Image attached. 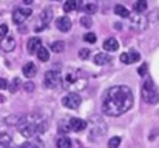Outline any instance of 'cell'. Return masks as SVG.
Returning a JSON list of instances; mask_svg holds the SVG:
<instances>
[{
  "instance_id": "6da1fadb",
  "label": "cell",
  "mask_w": 159,
  "mask_h": 148,
  "mask_svg": "<svg viewBox=\"0 0 159 148\" xmlns=\"http://www.w3.org/2000/svg\"><path fill=\"white\" fill-rule=\"evenodd\" d=\"M133 105V93L128 87L119 85L113 87L107 91L104 102H102V110L108 116H120L127 113Z\"/></svg>"
},
{
  "instance_id": "7a4b0ae2",
  "label": "cell",
  "mask_w": 159,
  "mask_h": 148,
  "mask_svg": "<svg viewBox=\"0 0 159 148\" xmlns=\"http://www.w3.org/2000/svg\"><path fill=\"white\" fill-rule=\"evenodd\" d=\"M47 128H48L47 120L39 114H26L17 120V130L25 137H33L36 134H40Z\"/></svg>"
},
{
  "instance_id": "3957f363",
  "label": "cell",
  "mask_w": 159,
  "mask_h": 148,
  "mask_svg": "<svg viewBox=\"0 0 159 148\" xmlns=\"http://www.w3.org/2000/svg\"><path fill=\"white\" fill-rule=\"evenodd\" d=\"M62 83H63V88H66V90H84L87 87V79L84 77L82 71L70 70L65 74Z\"/></svg>"
},
{
  "instance_id": "277c9868",
  "label": "cell",
  "mask_w": 159,
  "mask_h": 148,
  "mask_svg": "<svg viewBox=\"0 0 159 148\" xmlns=\"http://www.w3.org/2000/svg\"><path fill=\"white\" fill-rule=\"evenodd\" d=\"M141 94H142V100L150 103V105H155L159 102V94L156 91V88L153 87V82L152 80H147L144 85H142V90H141Z\"/></svg>"
},
{
  "instance_id": "5b68a950",
  "label": "cell",
  "mask_w": 159,
  "mask_h": 148,
  "mask_svg": "<svg viewBox=\"0 0 159 148\" xmlns=\"http://www.w3.org/2000/svg\"><path fill=\"white\" fill-rule=\"evenodd\" d=\"M128 17H130V26H131L133 29H136V31H142V29H145L147 25H148L147 17H145L144 14H141V12H134V14H131V16H128Z\"/></svg>"
},
{
  "instance_id": "8992f818",
  "label": "cell",
  "mask_w": 159,
  "mask_h": 148,
  "mask_svg": "<svg viewBox=\"0 0 159 148\" xmlns=\"http://www.w3.org/2000/svg\"><path fill=\"white\" fill-rule=\"evenodd\" d=\"M43 85H45L47 88H50V90L60 87V85H62V77H60V74L56 73V71H48V73H45Z\"/></svg>"
},
{
  "instance_id": "52a82bcc",
  "label": "cell",
  "mask_w": 159,
  "mask_h": 148,
  "mask_svg": "<svg viewBox=\"0 0 159 148\" xmlns=\"http://www.w3.org/2000/svg\"><path fill=\"white\" fill-rule=\"evenodd\" d=\"M80 102H82V99L77 93H70L62 99V105L65 108H70V110H77L80 106Z\"/></svg>"
},
{
  "instance_id": "ba28073f",
  "label": "cell",
  "mask_w": 159,
  "mask_h": 148,
  "mask_svg": "<svg viewBox=\"0 0 159 148\" xmlns=\"http://www.w3.org/2000/svg\"><path fill=\"white\" fill-rule=\"evenodd\" d=\"M30 16H31V9H16L12 12V22L16 25H22Z\"/></svg>"
},
{
  "instance_id": "9c48e42d",
  "label": "cell",
  "mask_w": 159,
  "mask_h": 148,
  "mask_svg": "<svg viewBox=\"0 0 159 148\" xmlns=\"http://www.w3.org/2000/svg\"><path fill=\"white\" fill-rule=\"evenodd\" d=\"M0 48L3 49L5 52L14 51V48H16V39L11 37V36H5V37H2V40H0Z\"/></svg>"
},
{
  "instance_id": "30bf717a",
  "label": "cell",
  "mask_w": 159,
  "mask_h": 148,
  "mask_svg": "<svg viewBox=\"0 0 159 148\" xmlns=\"http://www.w3.org/2000/svg\"><path fill=\"white\" fill-rule=\"evenodd\" d=\"M56 26H57L59 31H62V33H68V31L71 29V20H70V17H66V16L59 17V19L56 20Z\"/></svg>"
},
{
  "instance_id": "8fae6325",
  "label": "cell",
  "mask_w": 159,
  "mask_h": 148,
  "mask_svg": "<svg viewBox=\"0 0 159 148\" xmlns=\"http://www.w3.org/2000/svg\"><path fill=\"white\" fill-rule=\"evenodd\" d=\"M70 128H71L73 131H76V133H80V131H84V130L87 128V122L82 120V119L74 117V119L70 120Z\"/></svg>"
},
{
  "instance_id": "7c38bea8",
  "label": "cell",
  "mask_w": 159,
  "mask_h": 148,
  "mask_svg": "<svg viewBox=\"0 0 159 148\" xmlns=\"http://www.w3.org/2000/svg\"><path fill=\"white\" fill-rule=\"evenodd\" d=\"M42 47V40L39 39V37H33V39H30L28 40V43H26V48H28V52H37V49Z\"/></svg>"
},
{
  "instance_id": "4fadbf2b",
  "label": "cell",
  "mask_w": 159,
  "mask_h": 148,
  "mask_svg": "<svg viewBox=\"0 0 159 148\" xmlns=\"http://www.w3.org/2000/svg\"><path fill=\"white\" fill-rule=\"evenodd\" d=\"M36 73H37V66H36L33 62H30V63H26V65L23 66V74H25L28 79L34 77V76H36Z\"/></svg>"
},
{
  "instance_id": "5bb4252c",
  "label": "cell",
  "mask_w": 159,
  "mask_h": 148,
  "mask_svg": "<svg viewBox=\"0 0 159 148\" xmlns=\"http://www.w3.org/2000/svg\"><path fill=\"white\" fill-rule=\"evenodd\" d=\"M104 48L107 49V51H117L119 49V42L114 39V37H110V39H107L105 42H104Z\"/></svg>"
},
{
  "instance_id": "9a60e30c",
  "label": "cell",
  "mask_w": 159,
  "mask_h": 148,
  "mask_svg": "<svg viewBox=\"0 0 159 148\" xmlns=\"http://www.w3.org/2000/svg\"><path fill=\"white\" fill-rule=\"evenodd\" d=\"M108 62H111V57L107 52H99V54L94 56V63L96 65H105Z\"/></svg>"
},
{
  "instance_id": "2e32d148",
  "label": "cell",
  "mask_w": 159,
  "mask_h": 148,
  "mask_svg": "<svg viewBox=\"0 0 159 148\" xmlns=\"http://www.w3.org/2000/svg\"><path fill=\"white\" fill-rule=\"evenodd\" d=\"M11 145H12L11 136L6 133H2L0 134V148H11Z\"/></svg>"
},
{
  "instance_id": "e0dca14e",
  "label": "cell",
  "mask_w": 159,
  "mask_h": 148,
  "mask_svg": "<svg viewBox=\"0 0 159 148\" xmlns=\"http://www.w3.org/2000/svg\"><path fill=\"white\" fill-rule=\"evenodd\" d=\"M37 57H39L40 62H48L50 60V51L47 48H43V47H40L37 49Z\"/></svg>"
},
{
  "instance_id": "ac0fdd59",
  "label": "cell",
  "mask_w": 159,
  "mask_h": 148,
  "mask_svg": "<svg viewBox=\"0 0 159 148\" xmlns=\"http://www.w3.org/2000/svg\"><path fill=\"white\" fill-rule=\"evenodd\" d=\"M56 144H57V148H71V141L66 136H60Z\"/></svg>"
},
{
  "instance_id": "d6986e66",
  "label": "cell",
  "mask_w": 159,
  "mask_h": 148,
  "mask_svg": "<svg viewBox=\"0 0 159 148\" xmlns=\"http://www.w3.org/2000/svg\"><path fill=\"white\" fill-rule=\"evenodd\" d=\"M114 12H116L117 16H120V17H128V16H130V11H128L125 6H122V5H116V6H114Z\"/></svg>"
},
{
  "instance_id": "ffe728a7",
  "label": "cell",
  "mask_w": 159,
  "mask_h": 148,
  "mask_svg": "<svg viewBox=\"0 0 159 148\" xmlns=\"http://www.w3.org/2000/svg\"><path fill=\"white\" fill-rule=\"evenodd\" d=\"M57 130H59V133H62V134L68 133V131L71 130V128H70V120H62V122L59 123Z\"/></svg>"
},
{
  "instance_id": "44dd1931",
  "label": "cell",
  "mask_w": 159,
  "mask_h": 148,
  "mask_svg": "<svg viewBox=\"0 0 159 148\" xmlns=\"http://www.w3.org/2000/svg\"><path fill=\"white\" fill-rule=\"evenodd\" d=\"M134 9H136V12H141L142 14L147 9V0H138L134 3Z\"/></svg>"
},
{
  "instance_id": "7402d4cb",
  "label": "cell",
  "mask_w": 159,
  "mask_h": 148,
  "mask_svg": "<svg viewBox=\"0 0 159 148\" xmlns=\"http://www.w3.org/2000/svg\"><path fill=\"white\" fill-rule=\"evenodd\" d=\"M80 25H82L84 28H91V26H93L91 17H90V16H82V17H80Z\"/></svg>"
},
{
  "instance_id": "603a6c76",
  "label": "cell",
  "mask_w": 159,
  "mask_h": 148,
  "mask_svg": "<svg viewBox=\"0 0 159 148\" xmlns=\"http://www.w3.org/2000/svg\"><path fill=\"white\" fill-rule=\"evenodd\" d=\"M76 9V0H66L65 5H63V11L65 12H71Z\"/></svg>"
},
{
  "instance_id": "cb8c5ba5",
  "label": "cell",
  "mask_w": 159,
  "mask_h": 148,
  "mask_svg": "<svg viewBox=\"0 0 159 148\" xmlns=\"http://www.w3.org/2000/svg\"><path fill=\"white\" fill-rule=\"evenodd\" d=\"M120 142H122V139H120L119 136H114V137H111V139L108 141V148H119Z\"/></svg>"
},
{
  "instance_id": "d4e9b609",
  "label": "cell",
  "mask_w": 159,
  "mask_h": 148,
  "mask_svg": "<svg viewBox=\"0 0 159 148\" xmlns=\"http://www.w3.org/2000/svg\"><path fill=\"white\" fill-rule=\"evenodd\" d=\"M51 49H53L54 52H62V51L65 49V43H63L62 40L53 42V45H51Z\"/></svg>"
},
{
  "instance_id": "484cf974",
  "label": "cell",
  "mask_w": 159,
  "mask_h": 148,
  "mask_svg": "<svg viewBox=\"0 0 159 148\" xmlns=\"http://www.w3.org/2000/svg\"><path fill=\"white\" fill-rule=\"evenodd\" d=\"M127 56H128V63H134V62H139V59H141V56H139V52H138V51H131V52H127Z\"/></svg>"
},
{
  "instance_id": "4316f807",
  "label": "cell",
  "mask_w": 159,
  "mask_h": 148,
  "mask_svg": "<svg viewBox=\"0 0 159 148\" xmlns=\"http://www.w3.org/2000/svg\"><path fill=\"white\" fill-rule=\"evenodd\" d=\"M51 17H53V14H51V11L50 9H45L43 12H42V16H40V19L45 22V26H47V23L51 20Z\"/></svg>"
},
{
  "instance_id": "83f0119b",
  "label": "cell",
  "mask_w": 159,
  "mask_h": 148,
  "mask_svg": "<svg viewBox=\"0 0 159 148\" xmlns=\"http://www.w3.org/2000/svg\"><path fill=\"white\" fill-rule=\"evenodd\" d=\"M84 39H85V42H88V43H96V34H94V33H87V34L84 36Z\"/></svg>"
},
{
  "instance_id": "f1b7e54d",
  "label": "cell",
  "mask_w": 159,
  "mask_h": 148,
  "mask_svg": "<svg viewBox=\"0 0 159 148\" xmlns=\"http://www.w3.org/2000/svg\"><path fill=\"white\" fill-rule=\"evenodd\" d=\"M20 85H22V83H20V79H19V77H16V79L12 80V87H11V91H12V93H14V91H17Z\"/></svg>"
},
{
  "instance_id": "f546056e",
  "label": "cell",
  "mask_w": 159,
  "mask_h": 148,
  "mask_svg": "<svg viewBox=\"0 0 159 148\" xmlns=\"http://www.w3.org/2000/svg\"><path fill=\"white\" fill-rule=\"evenodd\" d=\"M96 9H98V6H96L94 3H90V5H87V6H85V11H87L88 14H93V12H96Z\"/></svg>"
},
{
  "instance_id": "4dcf8cb0",
  "label": "cell",
  "mask_w": 159,
  "mask_h": 148,
  "mask_svg": "<svg viewBox=\"0 0 159 148\" xmlns=\"http://www.w3.org/2000/svg\"><path fill=\"white\" fill-rule=\"evenodd\" d=\"M79 57L84 59V60L88 59V57H90V51H88V49H80V51H79Z\"/></svg>"
},
{
  "instance_id": "1f68e13d",
  "label": "cell",
  "mask_w": 159,
  "mask_h": 148,
  "mask_svg": "<svg viewBox=\"0 0 159 148\" xmlns=\"http://www.w3.org/2000/svg\"><path fill=\"white\" fill-rule=\"evenodd\" d=\"M23 88H25L26 93H31V91H34V83H33V82H26V83L23 85Z\"/></svg>"
},
{
  "instance_id": "d6a6232c",
  "label": "cell",
  "mask_w": 159,
  "mask_h": 148,
  "mask_svg": "<svg viewBox=\"0 0 159 148\" xmlns=\"http://www.w3.org/2000/svg\"><path fill=\"white\" fill-rule=\"evenodd\" d=\"M8 36V25H0V37Z\"/></svg>"
},
{
  "instance_id": "836d02e7",
  "label": "cell",
  "mask_w": 159,
  "mask_h": 148,
  "mask_svg": "<svg viewBox=\"0 0 159 148\" xmlns=\"http://www.w3.org/2000/svg\"><path fill=\"white\" fill-rule=\"evenodd\" d=\"M138 73H139V76H144V74L147 73V65H145V63L141 65V66L138 68Z\"/></svg>"
},
{
  "instance_id": "e575fe53",
  "label": "cell",
  "mask_w": 159,
  "mask_h": 148,
  "mask_svg": "<svg viewBox=\"0 0 159 148\" xmlns=\"http://www.w3.org/2000/svg\"><path fill=\"white\" fill-rule=\"evenodd\" d=\"M120 62H124V63H127V65H128V56H127V52L120 54Z\"/></svg>"
},
{
  "instance_id": "d590c367",
  "label": "cell",
  "mask_w": 159,
  "mask_h": 148,
  "mask_svg": "<svg viewBox=\"0 0 159 148\" xmlns=\"http://www.w3.org/2000/svg\"><path fill=\"white\" fill-rule=\"evenodd\" d=\"M5 88H8V82L5 79H0V90H5Z\"/></svg>"
},
{
  "instance_id": "8d00e7d4",
  "label": "cell",
  "mask_w": 159,
  "mask_h": 148,
  "mask_svg": "<svg viewBox=\"0 0 159 148\" xmlns=\"http://www.w3.org/2000/svg\"><path fill=\"white\" fill-rule=\"evenodd\" d=\"M19 148H37L34 144H30V142H26V144H23V145H20Z\"/></svg>"
},
{
  "instance_id": "74e56055",
  "label": "cell",
  "mask_w": 159,
  "mask_h": 148,
  "mask_svg": "<svg viewBox=\"0 0 159 148\" xmlns=\"http://www.w3.org/2000/svg\"><path fill=\"white\" fill-rule=\"evenodd\" d=\"M76 9H82V0H76Z\"/></svg>"
},
{
  "instance_id": "f35d334b",
  "label": "cell",
  "mask_w": 159,
  "mask_h": 148,
  "mask_svg": "<svg viewBox=\"0 0 159 148\" xmlns=\"http://www.w3.org/2000/svg\"><path fill=\"white\" fill-rule=\"evenodd\" d=\"M23 3H25V5H31V3H33V0H23Z\"/></svg>"
},
{
  "instance_id": "ab89813d",
  "label": "cell",
  "mask_w": 159,
  "mask_h": 148,
  "mask_svg": "<svg viewBox=\"0 0 159 148\" xmlns=\"http://www.w3.org/2000/svg\"><path fill=\"white\" fill-rule=\"evenodd\" d=\"M0 102H3V96H0Z\"/></svg>"
},
{
  "instance_id": "60d3db41",
  "label": "cell",
  "mask_w": 159,
  "mask_h": 148,
  "mask_svg": "<svg viewBox=\"0 0 159 148\" xmlns=\"http://www.w3.org/2000/svg\"><path fill=\"white\" fill-rule=\"evenodd\" d=\"M54 2H59V0H54Z\"/></svg>"
}]
</instances>
